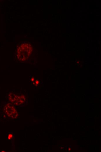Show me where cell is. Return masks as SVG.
Returning <instances> with one entry per match:
<instances>
[{"label":"cell","instance_id":"cell-2","mask_svg":"<svg viewBox=\"0 0 101 152\" xmlns=\"http://www.w3.org/2000/svg\"><path fill=\"white\" fill-rule=\"evenodd\" d=\"M5 112L6 114L9 117H11L14 116L16 111L13 106L10 103H8L6 105L4 108Z\"/></svg>","mask_w":101,"mask_h":152},{"label":"cell","instance_id":"cell-3","mask_svg":"<svg viewBox=\"0 0 101 152\" xmlns=\"http://www.w3.org/2000/svg\"><path fill=\"white\" fill-rule=\"evenodd\" d=\"M14 134L12 132H9L7 134V139L8 140L12 139L14 137Z\"/></svg>","mask_w":101,"mask_h":152},{"label":"cell","instance_id":"cell-1","mask_svg":"<svg viewBox=\"0 0 101 152\" xmlns=\"http://www.w3.org/2000/svg\"><path fill=\"white\" fill-rule=\"evenodd\" d=\"M33 51L31 44L27 42L21 43L17 48L16 53L18 59L20 61L27 60L30 57Z\"/></svg>","mask_w":101,"mask_h":152}]
</instances>
